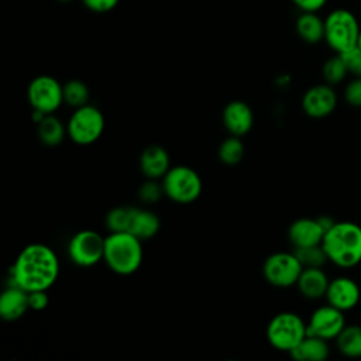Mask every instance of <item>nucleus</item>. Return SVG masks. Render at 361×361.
I'll list each match as a JSON object with an SVG mask.
<instances>
[{
  "label": "nucleus",
  "instance_id": "19",
  "mask_svg": "<svg viewBox=\"0 0 361 361\" xmlns=\"http://www.w3.org/2000/svg\"><path fill=\"white\" fill-rule=\"evenodd\" d=\"M329 282L330 279L322 267H307L302 269L296 286L302 296L314 300L326 295Z\"/></svg>",
  "mask_w": 361,
  "mask_h": 361
},
{
  "label": "nucleus",
  "instance_id": "32",
  "mask_svg": "<svg viewBox=\"0 0 361 361\" xmlns=\"http://www.w3.org/2000/svg\"><path fill=\"white\" fill-rule=\"evenodd\" d=\"M82 3L93 13H107L117 6L118 0H82Z\"/></svg>",
  "mask_w": 361,
  "mask_h": 361
},
{
  "label": "nucleus",
  "instance_id": "7",
  "mask_svg": "<svg viewBox=\"0 0 361 361\" xmlns=\"http://www.w3.org/2000/svg\"><path fill=\"white\" fill-rule=\"evenodd\" d=\"M265 334L274 348L290 353L307 336L306 323L295 312H279L269 320Z\"/></svg>",
  "mask_w": 361,
  "mask_h": 361
},
{
  "label": "nucleus",
  "instance_id": "23",
  "mask_svg": "<svg viewBox=\"0 0 361 361\" xmlns=\"http://www.w3.org/2000/svg\"><path fill=\"white\" fill-rule=\"evenodd\" d=\"M338 351L348 358L361 357V326H345L336 338Z\"/></svg>",
  "mask_w": 361,
  "mask_h": 361
},
{
  "label": "nucleus",
  "instance_id": "29",
  "mask_svg": "<svg viewBox=\"0 0 361 361\" xmlns=\"http://www.w3.org/2000/svg\"><path fill=\"white\" fill-rule=\"evenodd\" d=\"M345 66H347V71L348 73L354 75L355 78H361V49L358 47L344 52V54H340Z\"/></svg>",
  "mask_w": 361,
  "mask_h": 361
},
{
  "label": "nucleus",
  "instance_id": "12",
  "mask_svg": "<svg viewBox=\"0 0 361 361\" xmlns=\"http://www.w3.org/2000/svg\"><path fill=\"white\" fill-rule=\"evenodd\" d=\"M344 327L345 319L343 310L329 303L314 309L306 323V331L309 336H316L327 341L336 340Z\"/></svg>",
  "mask_w": 361,
  "mask_h": 361
},
{
  "label": "nucleus",
  "instance_id": "2",
  "mask_svg": "<svg viewBox=\"0 0 361 361\" xmlns=\"http://www.w3.org/2000/svg\"><path fill=\"white\" fill-rule=\"evenodd\" d=\"M322 247L334 265L355 267L361 262V226L353 221H334L324 233Z\"/></svg>",
  "mask_w": 361,
  "mask_h": 361
},
{
  "label": "nucleus",
  "instance_id": "13",
  "mask_svg": "<svg viewBox=\"0 0 361 361\" xmlns=\"http://www.w3.org/2000/svg\"><path fill=\"white\" fill-rule=\"evenodd\" d=\"M337 106V94L331 85L320 83L309 87L302 96V109L312 118L330 116Z\"/></svg>",
  "mask_w": 361,
  "mask_h": 361
},
{
  "label": "nucleus",
  "instance_id": "34",
  "mask_svg": "<svg viewBox=\"0 0 361 361\" xmlns=\"http://www.w3.org/2000/svg\"><path fill=\"white\" fill-rule=\"evenodd\" d=\"M357 47L361 49V31H360V37H358V42H357Z\"/></svg>",
  "mask_w": 361,
  "mask_h": 361
},
{
  "label": "nucleus",
  "instance_id": "3",
  "mask_svg": "<svg viewBox=\"0 0 361 361\" xmlns=\"http://www.w3.org/2000/svg\"><path fill=\"white\" fill-rule=\"evenodd\" d=\"M144 258L142 240L127 231H110L104 237L103 261L117 275L135 274Z\"/></svg>",
  "mask_w": 361,
  "mask_h": 361
},
{
  "label": "nucleus",
  "instance_id": "18",
  "mask_svg": "<svg viewBox=\"0 0 361 361\" xmlns=\"http://www.w3.org/2000/svg\"><path fill=\"white\" fill-rule=\"evenodd\" d=\"M30 309L28 292L17 285H7L0 293V317L6 322H16Z\"/></svg>",
  "mask_w": 361,
  "mask_h": 361
},
{
  "label": "nucleus",
  "instance_id": "8",
  "mask_svg": "<svg viewBox=\"0 0 361 361\" xmlns=\"http://www.w3.org/2000/svg\"><path fill=\"white\" fill-rule=\"evenodd\" d=\"M104 126L106 120L102 110L87 103L73 109L66 123L68 137L78 145H90L102 137Z\"/></svg>",
  "mask_w": 361,
  "mask_h": 361
},
{
  "label": "nucleus",
  "instance_id": "1",
  "mask_svg": "<svg viewBox=\"0 0 361 361\" xmlns=\"http://www.w3.org/2000/svg\"><path fill=\"white\" fill-rule=\"evenodd\" d=\"M59 276V258L47 244L25 245L10 268V283L27 292L48 290Z\"/></svg>",
  "mask_w": 361,
  "mask_h": 361
},
{
  "label": "nucleus",
  "instance_id": "25",
  "mask_svg": "<svg viewBox=\"0 0 361 361\" xmlns=\"http://www.w3.org/2000/svg\"><path fill=\"white\" fill-rule=\"evenodd\" d=\"M90 92L85 82L79 79H71L63 83V103L68 106L78 109L89 103Z\"/></svg>",
  "mask_w": 361,
  "mask_h": 361
},
{
  "label": "nucleus",
  "instance_id": "16",
  "mask_svg": "<svg viewBox=\"0 0 361 361\" xmlns=\"http://www.w3.org/2000/svg\"><path fill=\"white\" fill-rule=\"evenodd\" d=\"M326 230L317 219L300 217L290 223L288 228V238L293 248L296 247H309L322 244Z\"/></svg>",
  "mask_w": 361,
  "mask_h": 361
},
{
  "label": "nucleus",
  "instance_id": "31",
  "mask_svg": "<svg viewBox=\"0 0 361 361\" xmlns=\"http://www.w3.org/2000/svg\"><path fill=\"white\" fill-rule=\"evenodd\" d=\"M49 303V298L47 290H32L28 292V305L31 310H44Z\"/></svg>",
  "mask_w": 361,
  "mask_h": 361
},
{
  "label": "nucleus",
  "instance_id": "10",
  "mask_svg": "<svg viewBox=\"0 0 361 361\" xmlns=\"http://www.w3.org/2000/svg\"><path fill=\"white\" fill-rule=\"evenodd\" d=\"M69 259L82 268L94 267L104 255V237L94 230H80L75 233L66 247Z\"/></svg>",
  "mask_w": 361,
  "mask_h": 361
},
{
  "label": "nucleus",
  "instance_id": "26",
  "mask_svg": "<svg viewBox=\"0 0 361 361\" xmlns=\"http://www.w3.org/2000/svg\"><path fill=\"white\" fill-rule=\"evenodd\" d=\"M348 71L347 66L341 58L340 54H336L334 56H330L322 68V75L326 83L329 85H337L340 82H343V79L347 76Z\"/></svg>",
  "mask_w": 361,
  "mask_h": 361
},
{
  "label": "nucleus",
  "instance_id": "11",
  "mask_svg": "<svg viewBox=\"0 0 361 361\" xmlns=\"http://www.w3.org/2000/svg\"><path fill=\"white\" fill-rule=\"evenodd\" d=\"M27 100L34 110L52 114L63 103V85L49 75L35 76L27 87Z\"/></svg>",
  "mask_w": 361,
  "mask_h": 361
},
{
  "label": "nucleus",
  "instance_id": "20",
  "mask_svg": "<svg viewBox=\"0 0 361 361\" xmlns=\"http://www.w3.org/2000/svg\"><path fill=\"white\" fill-rule=\"evenodd\" d=\"M289 354L296 361H324L330 354V347L327 340L307 334Z\"/></svg>",
  "mask_w": 361,
  "mask_h": 361
},
{
  "label": "nucleus",
  "instance_id": "22",
  "mask_svg": "<svg viewBox=\"0 0 361 361\" xmlns=\"http://www.w3.org/2000/svg\"><path fill=\"white\" fill-rule=\"evenodd\" d=\"M37 134L39 141L45 147H58L63 141L65 135L68 134V130H66V126L62 123V120L52 113V114H47L37 124Z\"/></svg>",
  "mask_w": 361,
  "mask_h": 361
},
{
  "label": "nucleus",
  "instance_id": "30",
  "mask_svg": "<svg viewBox=\"0 0 361 361\" xmlns=\"http://www.w3.org/2000/svg\"><path fill=\"white\" fill-rule=\"evenodd\" d=\"M344 99L350 106L361 107V78H355L347 83Z\"/></svg>",
  "mask_w": 361,
  "mask_h": 361
},
{
  "label": "nucleus",
  "instance_id": "5",
  "mask_svg": "<svg viewBox=\"0 0 361 361\" xmlns=\"http://www.w3.org/2000/svg\"><path fill=\"white\" fill-rule=\"evenodd\" d=\"M360 31L357 17L345 8H336L324 18V41L336 54L355 48Z\"/></svg>",
  "mask_w": 361,
  "mask_h": 361
},
{
  "label": "nucleus",
  "instance_id": "27",
  "mask_svg": "<svg viewBox=\"0 0 361 361\" xmlns=\"http://www.w3.org/2000/svg\"><path fill=\"white\" fill-rule=\"evenodd\" d=\"M293 252L296 254V257L300 261V264L303 265V268L323 267L324 262L329 261L322 244L309 245V247H296V248H293Z\"/></svg>",
  "mask_w": 361,
  "mask_h": 361
},
{
  "label": "nucleus",
  "instance_id": "28",
  "mask_svg": "<svg viewBox=\"0 0 361 361\" xmlns=\"http://www.w3.org/2000/svg\"><path fill=\"white\" fill-rule=\"evenodd\" d=\"M162 196H165V193L162 182H158V179H147L141 183L138 189V199L145 204H152L158 202Z\"/></svg>",
  "mask_w": 361,
  "mask_h": 361
},
{
  "label": "nucleus",
  "instance_id": "9",
  "mask_svg": "<svg viewBox=\"0 0 361 361\" xmlns=\"http://www.w3.org/2000/svg\"><path fill=\"white\" fill-rule=\"evenodd\" d=\"M303 265L293 251H276L268 255L262 264V275L268 283L276 288L296 285Z\"/></svg>",
  "mask_w": 361,
  "mask_h": 361
},
{
  "label": "nucleus",
  "instance_id": "6",
  "mask_svg": "<svg viewBox=\"0 0 361 361\" xmlns=\"http://www.w3.org/2000/svg\"><path fill=\"white\" fill-rule=\"evenodd\" d=\"M161 182L165 196L179 204L193 203L203 190L200 175L188 165L171 166Z\"/></svg>",
  "mask_w": 361,
  "mask_h": 361
},
{
  "label": "nucleus",
  "instance_id": "14",
  "mask_svg": "<svg viewBox=\"0 0 361 361\" xmlns=\"http://www.w3.org/2000/svg\"><path fill=\"white\" fill-rule=\"evenodd\" d=\"M324 298L329 305L347 312L358 305L361 292L354 279L348 276H337L329 282Z\"/></svg>",
  "mask_w": 361,
  "mask_h": 361
},
{
  "label": "nucleus",
  "instance_id": "33",
  "mask_svg": "<svg viewBox=\"0 0 361 361\" xmlns=\"http://www.w3.org/2000/svg\"><path fill=\"white\" fill-rule=\"evenodd\" d=\"M293 4L300 10V11H319L327 0H292Z\"/></svg>",
  "mask_w": 361,
  "mask_h": 361
},
{
  "label": "nucleus",
  "instance_id": "24",
  "mask_svg": "<svg viewBox=\"0 0 361 361\" xmlns=\"http://www.w3.org/2000/svg\"><path fill=\"white\" fill-rule=\"evenodd\" d=\"M217 155L221 164L228 166L237 165L244 157V144L241 141V137L230 135L226 140H223L221 144L219 145Z\"/></svg>",
  "mask_w": 361,
  "mask_h": 361
},
{
  "label": "nucleus",
  "instance_id": "21",
  "mask_svg": "<svg viewBox=\"0 0 361 361\" xmlns=\"http://www.w3.org/2000/svg\"><path fill=\"white\" fill-rule=\"evenodd\" d=\"M295 27L298 35L307 44H317L324 39V20L314 11H302Z\"/></svg>",
  "mask_w": 361,
  "mask_h": 361
},
{
  "label": "nucleus",
  "instance_id": "15",
  "mask_svg": "<svg viewBox=\"0 0 361 361\" xmlns=\"http://www.w3.org/2000/svg\"><path fill=\"white\" fill-rule=\"evenodd\" d=\"M221 121L230 135L243 137L248 134L254 126V113L248 103L243 100H233L224 106Z\"/></svg>",
  "mask_w": 361,
  "mask_h": 361
},
{
  "label": "nucleus",
  "instance_id": "35",
  "mask_svg": "<svg viewBox=\"0 0 361 361\" xmlns=\"http://www.w3.org/2000/svg\"><path fill=\"white\" fill-rule=\"evenodd\" d=\"M59 1H62V3H68V1H72V0H59Z\"/></svg>",
  "mask_w": 361,
  "mask_h": 361
},
{
  "label": "nucleus",
  "instance_id": "17",
  "mask_svg": "<svg viewBox=\"0 0 361 361\" xmlns=\"http://www.w3.org/2000/svg\"><path fill=\"white\" fill-rule=\"evenodd\" d=\"M171 166V157L161 145H148L140 155V169L147 179H162Z\"/></svg>",
  "mask_w": 361,
  "mask_h": 361
},
{
  "label": "nucleus",
  "instance_id": "4",
  "mask_svg": "<svg viewBox=\"0 0 361 361\" xmlns=\"http://www.w3.org/2000/svg\"><path fill=\"white\" fill-rule=\"evenodd\" d=\"M109 231H127L145 241L159 231L161 220L155 212L138 206H117L107 212Z\"/></svg>",
  "mask_w": 361,
  "mask_h": 361
}]
</instances>
